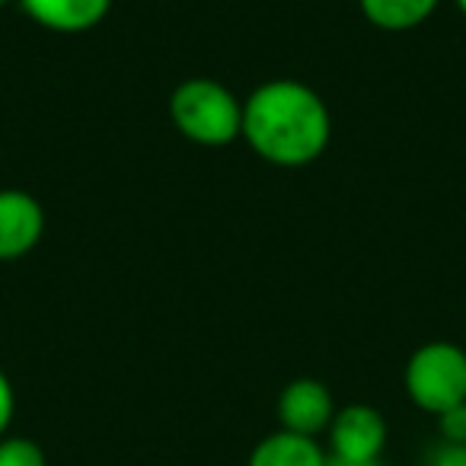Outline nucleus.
Masks as SVG:
<instances>
[{
	"label": "nucleus",
	"mask_w": 466,
	"mask_h": 466,
	"mask_svg": "<svg viewBox=\"0 0 466 466\" xmlns=\"http://www.w3.org/2000/svg\"><path fill=\"white\" fill-rule=\"evenodd\" d=\"M326 457L329 453L317 438L279 428L249 451L247 466H326Z\"/></svg>",
	"instance_id": "8"
},
{
	"label": "nucleus",
	"mask_w": 466,
	"mask_h": 466,
	"mask_svg": "<svg viewBox=\"0 0 466 466\" xmlns=\"http://www.w3.org/2000/svg\"><path fill=\"white\" fill-rule=\"evenodd\" d=\"M23 14L58 35H80L106 23L116 0H16Z\"/></svg>",
	"instance_id": "7"
},
{
	"label": "nucleus",
	"mask_w": 466,
	"mask_h": 466,
	"mask_svg": "<svg viewBox=\"0 0 466 466\" xmlns=\"http://www.w3.org/2000/svg\"><path fill=\"white\" fill-rule=\"evenodd\" d=\"M14 415H16V393H14V383H10L7 370L0 368V438H7L10 425H14Z\"/></svg>",
	"instance_id": "12"
},
{
	"label": "nucleus",
	"mask_w": 466,
	"mask_h": 466,
	"mask_svg": "<svg viewBox=\"0 0 466 466\" xmlns=\"http://www.w3.org/2000/svg\"><path fill=\"white\" fill-rule=\"evenodd\" d=\"M453 7H457V10H460V14H463V16H466V0H453Z\"/></svg>",
	"instance_id": "15"
},
{
	"label": "nucleus",
	"mask_w": 466,
	"mask_h": 466,
	"mask_svg": "<svg viewBox=\"0 0 466 466\" xmlns=\"http://www.w3.org/2000/svg\"><path fill=\"white\" fill-rule=\"evenodd\" d=\"M402 387L415 409L434 415L466 402V351L457 342H425L409 355Z\"/></svg>",
	"instance_id": "3"
},
{
	"label": "nucleus",
	"mask_w": 466,
	"mask_h": 466,
	"mask_svg": "<svg viewBox=\"0 0 466 466\" xmlns=\"http://www.w3.org/2000/svg\"><path fill=\"white\" fill-rule=\"evenodd\" d=\"M275 412H279V425L285 431L319 438L329 431L332 419H336V396L323 380L298 377L279 393Z\"/></svg>",
	"instance_id": "5"
},
{
	"label": "nucleus",
	"mask_w": 466,
	"mask_h": 466,
	"mask_svg": "<svg viewBox=\"0 0 466 466\" xmlns=\"http://www.w3.org/2000/svg\"><path fill=\"white\" fill-rule=\"evenodd\" d=\"M387 438L390 425L380 409L368 402H351L336 409V419L326 431V453L339 460H355V463H380Z\"/></svg>",
	"instance_id": "4"
},
{
	"label": "nucleus",
	"mask_w": 466,
	"mask_h": 466,
	"mask_svg": "<svg viewBox=\"0 0 466 466\" xmlns=\"http://www.w3.org/2000/svg\"><path fill=\"white\" fill-rule=\"evenodd\" d=\"M425 466H466V444H451V441H441L431 447Z\"/></svg>",
	"instance_id": "13"
},
{
	"label": "nucleus",
	"mask_w": 466,
	"mask_h": 466,
	"mask_svg": "<svg viewBox=\"0 0 466 466\" xmlns=\"http://www.w3.org/2000/svg\"><path fill=\"white\" fill-rule=\"evenodd\" d=\"M169 122L198 147H227L243 135V99L211 77H188L169 96Z\"/></svg>",
	"instance_id": "2"
},
{
	"label": "nucleus",
	"mask_w": 466,
	"mask_h": 466,
	"mask_svg": "<svg viewBox=\"0 0 466 466\" xmlns=\"http://www.w3.org/2000/svg\"><path fill=\"white\" fill-rule=\"evenodd\" d=\"M0 466H48V457L33 438L7 434L0 438Z\"/></svg>",
	"instance_id": "10"
},
{
	"label": "nucleus",
	"mask_w": 466,
	"mask_h": 466,
	"mask_svg": "<svg viewBox=\"0 0 466 466\" xmlns=\"http://www.w3.org/2000/svg\"><path fill=\"white\" fill-rule=\"evenodd\" d=\"M240 137L272 167H310L332 141V112L304 80H266L243 99Z\"/></svg>",
	"instance_id": "1"
},
{
	"label": "nucleus",
	"mask_w": 466,
	"mask_h": 466,
	"mask_svg": "<svg viewBox=\"0 0 466 466\" xmlns=\"http://www.w3.org/2000/svg\"><path fill=\"white\" fill-rule=\"evenodd\" d=\"M326 466H380V463H355V460H339V457H326Z\"/></svg>",
	"instance_id": "14"
},
{
	"label": "nucleus",
	"mask_w": 466,
	"mask_h": 466,
	"mask_svg": "<svg viewBox=\"0 0 466 466\" xmlns=\"http://www.w3.org/2000/svg\"><path fill=\"white\" fill-rule=\"evenodd\" d=\"M10 4H14V0H0V10H4V7H10Z\"/></svg>",
	"instance_id": "16"
},
{
	"label": "nucleus",
	"mask_w": 466,
	"mask_h": 466,
	"mask_svg": "<svg viewBox=\"0 0 466 466\" xmlns=\"http://www.w3.org/2000/svg\"><path fill=\"white\" fill-rule=\"evenodd\" d=\"M419 466H425V463H419Z\"/></svg>",
	"instance_id": "17"
},
{
	"label": "nucleus",
	"mask_w": 466,
	"mask_h": 466,
	"mask_svg": "<svg viewBox=\"0 0 466 466\" xmlns=\"http://www.w3.org/2000/svg\"><path fill=\"white\" fill-rule=\"evenodd\" d=\"M46 208L26 188H0V262H16L39 247Z\"/></svg>",
	"instance_id": "6"
},
{
	"label": "nucleus",
	"mask_w": 466,
	"mask_h": 466,
	"mask_svg": "<svg viewBox=\"0 0 466 466\" xmlns=\"http://www.w3.org/2000/svg\"><path fill=\"white\" fill-rule=\"evenodd\" d=\"M364 20L383 33H409L438 14L441 0H358Z\"/></svg>",
	"instance_id": "9"
},
{
	"label": "nucleus",
	"mask_w": 466,
	"mask_h": 466,
	"mask_svg": "<svg viewBox=\"0 0 466 466\" xmlns=\"http://www.w3.org/2000/svg\"><path fill=\"white\" fill-rule=\"evenodd\" d=\"M438 431H441V441L466 444V402H460V406L438 415Z\"/></svg>",
	"instance_id": "11"
}]
</instances>
